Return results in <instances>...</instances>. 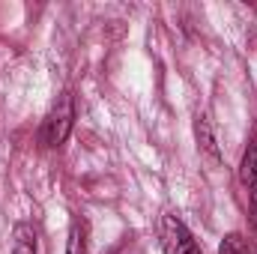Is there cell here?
I'll return each mask as SVG.
<instances>
[{
    "mask_svg": "<svg viewBox=\"0 0 257 254\" xmlns=\"http://www.w3.org/2000/svg\"><path fill=\"white\" fill-rule=\"evenodd\" d=\"M87 236H90V224L87 218L75 215L69 224V239H66V254H87Z\"/></svg>",
    "mask_w": 257,
    "mask_h": 254,
    "instance_id": "obj_3",
    "label": "cell"
},
{
    "mask_svg": "<svg viewBox=\"0 0 257 254\" xmlns=\"http://www.w3.org/2000/svg\"><path fill=\"white\" fill-rule=\"evenodd\" d=\"M194 132H197V144H200V150H203L212 162H218V144H215V135H212V126H209V117H206V114L197 117Z\"/></svg>",
    "mask_w": 257,
    "mask_h": 254,
    "instance_id": "obj_4",
    "label": "cell"
},
{
    "mask_svg": "<svg viewBox=\"0 0 257 254\" xmlns=\"http://www.w3.org/2000/svg\"><path fill=\"white\" fill-rule=\"evenodd\" d=\"M12 254H36V233H33L30 224H18V227H15Z\"/></svg>",
    "mask_w": 257,
    "mask_h": 254,
    "instance_id": "obj_6",
    "label": "cell"
},
{
    "mask_svg": "<svg viewBox=\"0 0 257 254\" xmlns=\"http://www.w3.org/2000/svg\"><path fill=\"white\" fill-rule=\"evenodd\" d=\"M218 254H254V251H251V245L242 233H227L218 245Z\"/></svg>",
    "mask_w": 257,
    "mask_h": 254,
    "instance_id": "obj_7",
    "label": "cell"
},
{
    "mask_svg": "<svg viewBox=\"0 0 257 254\" xmlns=\"http://www.w3.org/2000/svg\"><path fill=\"white\" fill-rule=\"evenodd\" d=\"M126 254H128V251H126ZM132 254H138V251H132Z\"/></svg>",
    "mask_w": 257,
    "mask_h": 254,
    "instance_id": "obj_9",
    "label": "cell"
},
{
    "mask_svg": "<svg viewBox=\"0 0 257 254\" xmlns=\"http://www.w3.org/2000/svg\"><path fill=\"white\" fill-rule=\"evenodd\" d=\"M72 120H75V111H72V96L63 93V99L54 105V111L48 114L45 129H42V138H45V147H60L69 132H72Z\"/></svg>",
    "mask_w": 257,
    "mask_h": 254,
    "instance_id": "obj_2",
    "label": "cell"
},
{
    "mask_svg": "<svg viewBox=\"0 0 257 254\" xmlns=\"http://www.w3.org/2000/svg\"><path fill=\"white\" fill-rule=\"evenodd\" d=\"M251 209H254V215H257V189L251 191Z\"/></svg>",
    "mask_w": 257,
    "mask_h": 254,
    "instance_id": "obj_8",
    "label": "cell"
},
{
    "mask_svg": "<svg viewBox=\"0 0 257 254\" xmlns=\"http://www.w3.org/2000/svg\"><path fill=\"white\" fill-rule=\"evenodd\" d=\"M239 180H242L245 186H254V189H257V138L248 144V150H245V156H242Z\"/></svg>",
    "mask_w": 257,
    "mask_h": 254,
    "instance_id": "obj_5",
    "label": "cell"
},
{
    "mask_svg": "<svg viewBox=\"0 0 257 254\" xmlns=\"http://www.w3.org/2000/svg\"><path fill=\"white\" fill-rule=\"evenodd\" d=\"M159 239H162V248L165 254H200L194 236L189 233V227L177 218V215H162V224H159Z\"/></svg>",
    "mask_w": 257,
    "mask_h": 254,
    "instance_id": "obj_1",
    "label": "cell"
}]
</instances>
